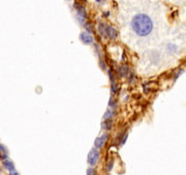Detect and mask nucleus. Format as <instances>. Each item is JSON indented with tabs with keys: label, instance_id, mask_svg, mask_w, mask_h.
I'll return each mask as SVG.
<instances>
[{
	"label": "nucleus",
	"instance_id": "obj_21",
	"mask_svg": "<svg viewBox=\"0 0 186 175\" xmlns=\"http://www.w3.org/2000/svg\"><path fill=\"white\" fill-rule=\"evenodd\" d=\"M100 66L103 67V69H107V67H106V64H104L103 60H101V59H100Z\"/></svg>",
	"mask_w": 186,
	"mask_h": 175
},
{
	"label": "nucleus",
	"instance_id": "obj_2",
	"mask_svg": "<svg viewBox=\"0 0 186 175\" xmlns=\"http://www.w3.org/2000/svg\"><path fill=\"white\" fill-rule=\"evenodd\" d=\"M98 160H99V151L96 148H92L89 154H88V164L91 167H94L98 163Z\"/></svg>",
	"mask_w": 186,
	"mask_h": 175
},
{
	"label": "nucleus",
	"instance_id": "obj_7",
	"mask_svg": "<svg viewBox=\"0 0 186 175\" xmlns=\"http://www.w3.org/2000/svg\"><path fill=\"white\" fill-rule=\"evenodd\" d=\"M3 166H4V168H5L6 170L9 171V173L13 172V171H16L15 165H13V162L11 160H8V159H6V160L3 161Z\"/></svg>",
	"mask_w": 186,
	"mask_h": 175
},
{
	"label": "nucleus",
	"instance_id": "obj_8",
	"mask_svg": "<svg viewBox=\"0 0 186 175\" xmlns=\"http://www.w3.org/2000/svg\"><path fill=\"white\" fill-rule=\"evenodd\" d=\"M116 114V111L113 110V109H111V110H108L106 114L103 115V120H110L112 119L114 117V115Z\"/></svg>",
	"mask_w": 186,
	"mask_h": 175
},
{
	"label": "nucleus",
	"instance_id": "obj_9",
	"mask_svg": "<svg viewBox=\"0 0 186 175\" xmlns=\"http://www.w3.org/2000/svg\"><path fill=\"white\" fill-rule=\"evenodd\" d=\"M127 74H128V66L126 64L121 65L119 69V75L122 77V78H124V77L127 76Z\"/></svg>",
	"mask_w": 186,
	"mask_h": 175
},
{
	"label": "nucleus",
	"instance_id": "obj_17",
	"mask_svg": "<svg viewBox=\"0 0 186 175\" xmlns=\"http://www.w3.org/2000/svg\"><path fill=\"white\" fill-rule=\"evenodd\" d=\"M116 105H117L116 100H115L114 99H112V97H111V99H110V102H109V106H110V107H115Z\"/></svg>",
	"mask_w": 186,
	"mask_h": 175
},
{
	"label": "nucleus",
	"instance_id": "obj_4",
	"mask_svg": "<svg viewBox=\"0 0 186 175\" xmlns=\"http://www.w3.org/2000/svg\"><path fill=\"white\" fill-rule=\"evenodd\" d=\"M108 138H109V135L108 134H103V135H101L100 137L96 138V140H95V148L96 149H99V148H101L104 145V143L107 142Z\"/></svg>",
	"mask_w": 186,
	"mask_h": 175
},
{
	"label": "nucleus",
	"instance_id": "obj_18",
	"mask_svg": "<svg viewBox=\"0 0 186 175\" xmlns=\"http://www.w3.org/2000/svg\"><path fill=\"white\" fill-rule=\"evenodd\" d=\"M84 26H85V28H86V30H87L88 32L92 31V29H91V25L89 24V23H85V24H84Z\"/></svg>",
	"mask_w": 186,
	"mask_h": 175
},
{
	"label": "nucleus",
	"instance_id": "obj_23",
	"mask_svg": "<svg viewBox=\"0 0 186 175\" xmlns=\"http://www.w3.org/2000/svg\"><path fill=\"white\" fill-rule=\"evenodd\" d=\"M0 171H1V168H0Z\"/></svg>",
	"mask_w": 186,
	"mask_h": 175
},
{
	"label": "nucleus",
	"instance_id": "obj_16",
	"mask_svg": "<svg viewBox=\"0 0 186 175\" xmlns=\"http://www.w3.org/2000/svg\"><path fill=\"white\" fill-rule=\"evenodd\" d=\"M113 165H114V161L111 160V161L109 162V164H108V168H107L108 172H110V171L112 170V168H113Z\"/></svg>",
	"mask_w": 186,
	"mask_h": 175
},
{
	"label": "nucleus",
	"instance_id": "obj_14",
	"mask_svg": "<svg viewBox=\"0 0 186 175\" xmlns=\"http://www.w3.org/2000/svg\"><path fill=\"white\" fill-rule=\"evenodd\" d=\"M87 175H96V171L95 169H94L93 167H90V168H88L87 169Z\"/></svg>",
	"mask_w": 186,
	"mask_h": 175
},
{
	"label": "nucleus",
	"instance_id": "obj_20",
	"mask_svg": "<svg viewBox=\"0 0 186 175\" xmlns=\"http://www.w3.org/2000/svg\"><path fill=\"white\" fill-rule=\"evenodd\" d=\"M109 76H110V79H111L112 82H115V81H114V78H115V77H114V73H113V70H112V69L109 70Z\"/></svg>",
	"mask_w": 186,
	"mask_h": 175
},
{
	"label": "nucleus",
	"instance_id": "obj_15",
	"mask_svg": "<svg viewBox=\"0 0 186 175\" xmlns=\"http://www.w3.org/2000/svg\"><path fill=\"white\" fill-rule=\"evenodd\" d=\"M168 50L170 52H175L176 50H177V47H176L175 45H172V44H170V45L168 46Z\"/></svg>",
	"mask_w": 186,
	"mask_h": 175
},
{
	"label": "nucleus",
	"instance_id": "obj_12",
	"mask_svg": "<svg viewBox=\"0 0 186 175\" xmlns=\"http://www.w3.org/2000/svg\"><path fill=\"white\" fill-rule=\"evenodd\" d=\"M98 33L100 35H103V36H104V34H106V27H104L103 23L99 22V24H98Z\"/></svg>",
	"mask_w": 186,
	"mask_h": 175
},
{
	"label": "nucleus",
	"instance_id": "obj_1",
	"mask_svg": "<svg viewBox=\"0 0 186 175\" xmlns=\"http://www.w3.org/2000/svg\"><path fill=\"white\" fill-rule=\"evenodd\" d=\"M133 31L138 36H147L153 30V22L150 19V17L145 15V13H138L133 18L131 22Z\"/></svg>",
	"mask_w": 186,
	"mask_h": 175
},
{
	"label": "nucleus",
	"instance_id": "obj_13",
	"mask_svg": "<svg viewBox=\"0 0 186 175\" xmlns=\"http://www.w3.org/2000/svg\"><path fill=\"white\" fill-rule=\"evenodd\" d=\"M111 91L113 94H116L118 92V85L115 82H112V85H111Z\"/></svg>",
	"mask_w": 186,
	"mask_h": 175
},
{
	"label": "nucleus",
	"instance_id": "obj_10",
	"mask_svg": "<svg viewBox=\"0 0 186 175\" xmlns=\"http://www.w3.org/2000/svg\"><path fill=\"white\" fill-rule=\"evenodd\" d=\"M0 152L2 153V156H1V157H2V160L4 161V160H6L8 159V149L2 145V144H0Z\"/></svg>",
	"mask_w": 186,
	"mask_h": 175
},
{
	"label": "nucleus",
	"instance_id": "obj_22",
	"mask_svg": "<svg viewBox=\"0 0 186 175\" xmlns=\"http://www.w3.org/2000/svg\"><path fill=\"white\" fill-rule=\"evenodd\" d=\"M9 175H20L18 172H17V171H13V172H11L9 173Z\"/></svg>",
	"mask_w": 186,
	"mask_h": 175
},
{
	"label": "nucleus",
	"instance_id": "obj_11",
	"mask_svg": "<svg viewBox=\"0 0 186 175\" xmlns=\"http://www.w3.org/2000/svg\"><path fill=\"white\" fill-rule=\"evenodd\" d=\"M112 127V120H103L101 123V129L103 130H110Z\"/></svg>",
	"mask_w": 186,
	"mask_h": 175
},
{
	"label": "nucleus",
	"instance_id": "obj_19",
	"mask_svg": "<svg viewBox=\"0 0 186 175\" xmlns=\"http://www.w3.org/2000/svg\"><path fill=\"white\" fill-rule=\"evenodd\" d=\"M126 139H127V133H124V134H123V138H122V140H121V142H120L121 145H123V144L125 143V141H126Z\"/></svg>",
	"mask_w": 186,
	"mask_h": 175
},
{
	"label": "nucleus",
	"instance_id": "obj_6",
	"mask_svg": "<svg viewBox=\"0 0 186 175\" xmlns=\"http://www.w3.org/2000/svg\"><path fill=\"white\" fill-rule=\"evenodd\" d=\"M81 40H82L83 43H85L86 45H90V44L93 43V38L89 34V33L82 32L81 33Z\"/></svg>",
	"mask_w": 186,
	"mask_h": 175
},
{
	"label": "nucleus",
	"instance_id": "obj_3",
	"mask_svg": "<svg viewBox=\"0 0 186 175\" xmlns=\"http://www.w3.org/2000/svg\"><path fill=\"white\" fill-rule=\"evenodd\" d=\"M74 8H77L78 13V18H79V22L82 24H85V19H86V9L83 5L79 4V3H74Z\"/></svg>",
	"mask_w": 186,
	"mask_h": 175
},
{
	"label": "nucleus",
	"instance_id": "obj_5",
	"mask_svg": "<svg viewBox=\"0 0 186 175\" xmlns=\"http://www.w3.org/2000/svg\"><path fill=\"white\" fill-rule=\"evenodd\" d=\"M106 33L111 39H115L118 36V32L116 31V29L112 26H107L106 27Z\"/></svg>",
	"mask_w": 186,
	"mask_h": 175
}]
</instances>
